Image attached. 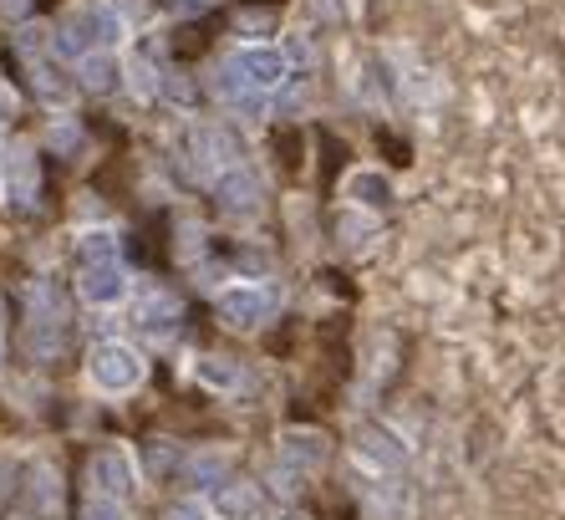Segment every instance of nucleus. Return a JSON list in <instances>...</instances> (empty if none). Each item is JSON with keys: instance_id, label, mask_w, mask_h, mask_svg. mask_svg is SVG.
Masks as SVG:
<instances>
[{"instance_id": "nucleus-1", "label": "nucleus", "mask_w": 565, "mask_h": 520, "mask_svg": "<svg viewBox=\"0 0 565 520\" xmlns=\"http://www.w3.org/2000/svg\"><path fill=\"white\" fill-rule=\"evenodd\" d=\"M77 291L87 306H117L128 296V266H123V240L117 230L98 225L77 240Z\"/></svg>"}, {"instance_id": "nucleus-2", "label": "nucleus", "mask_w": 565, "mask_h": 520, "mask_svg": "<svg viewBox=\"0 0 565 520\" xmlns=\"http://www.w3.org/2000/svg\"><path fill=\"white\" fill-rule=\"evenodd\" d=\"M117 41H123V16L113 5H72L51 31V47H62L77 62L92 56V51H113Z\"/></svg>"}, {"instance_id": "nucleus-3", "label": "nucleus", "mask_w": 565, "mask_h": 520, "mask_svg": "<svg viewBox=\"0 0 565 520\" xmlns=\"http://www.w3.org/2000/svg\"><path fill=\"white\" fill-rule=\"evenodd\" d=\"M16 51L26 56V67H31V87L41 102H56V107H67L72 102V72L51 56V26H41V21H26L16 31Z\"/></svg>"}, {"instance_id": "nucleus-4", "label": "nucleus", "mask_w": 565, "mask_h": 520, "mask_svg": "<svg viewBox=\"0 0 565 520\" xmlns=\"http://www.w3.org/2000/svg\"><path fill=\"white\" fill-rule=\"evenodd\" d=\"M26 347H31V357H56L62 353V342H67V302H62V291L51 281H36L31 291H26Z\"/></svg>"}, {"instance_id": "nucleus-5", "label": "nucleus", "mask_w": 565, "mask_h": 520, "mask_svg": "<svg viewBox=\"0 0 565 520\" xmlns=\"http://www.w3.org/2000/svg\"><path fill=\"white\" fill-rule=\"evenodd\" d=\"M87 378H92V388H98V393H107V398H123V393H138V388H143V378H149V363H143V353H138V347H128V342H98V347H92V357H87Z\"/></svg>"}, {"instance_id": "nucleus-6", "label": "nucleus", "mask_w": 565, "mask_h": 520, "mask_svg": "<svg viewBox=\"0 0 565 520\" xmlns=\"http://www.w3.org/2000/svg\"><path fill=\"white\" fill-rule=\"evenodd\" d=\"M326 459H332V439L321 429H285L281 459H275V490L296 495V485H306V474H317Z\"/></svg>"}, {"instance_id": "nucleus-7", "label": "nucleus", "mask_w": 565, "mask_h": 520, "mask_svg": "<svg viewBox=\"0 0 565 520\" xmlns=\"http://www.w3.org/2000/svg\"><path fill=\"white\" fill-rule=\"evenodd\" d=\"M138 495V465L133 454L123 449V444H102L92 454V465H87V500H107V505H123Z\"/></svg>"}, {"instance_id": "nucleus-8", "label": "nucleus", "mask_w": 565, "mask_h": 520, "mask_svg": "<svg viewBox=\"0 0 565 520\" xmlns=\"http://www.w3.org/2000/svg\"><path fill=\"white\" fill-rule=\"evenodd\" d=\"M215 306H219V321H224L230 332H260V327L275 317V306L281 302H275L270 286L245 281V286H219Z\"/></svg>"}, {"instance_id": "nucleus-9", "label": "nucleus", "mask_w": 565, "mask_h": 520, "mask_svg": "<svg viewBox=\"0 0 565 520\" xmlns=\"http://www.w3.org/2000/svg\"><path fill=\"white\" fill-rule=\"evenodd\" d=\"M230 67L240 72V83L255 92V98H270V92H281L285 77H291V56L281 47H260V41H249L230 56Z\"/></svg>"}, {"instance_id": "nucleus-10", "label": "nucleus", "mask_w": 565, "mask_h": 520, "mask_svg": "<svg viewBox=\"0 0 565 520\" xmlns=\"http://www.w3.org/2000/svg\"><path fill=\"white\" fill-rule=\"evenodd\" d=\"M215 204L234 219L260 215V210H266V179H260L255 168H245V164L224 168V174L215 179Z\"/></svg>"}, {"instance_id": "nucleus-11", "label": "nucleus", "mask_w": 565, "mask_h": 520, "mask_svg": "<svg viewBox=\"0 0 565 520\" xmlns=\"http://www.w3.org/2000/svg\"><path fill=\"white\" fill-rule=\"evenodd\" d=\"M0 179H5V189H11V204L31 210L36 194H41V164H36V149H31V143H11V149H5Z\"/></svg>"}, {"instance_id": "nucleus-12", "label": "nucleus", "mask_w": 565, "mask_h": 520, "mask_svg": "<svg viewBox=\"0 0 565 520\" xmlns=\"http://www.w3.org/2000/svg\"><path fill=\"white\" fill-rule=\"evenodd\" d=\"M351 454H357V465H362V474H402L408 470V454H402V444L387 429H362L357 434V444H351Z\"/></svg>"}, {"instance_id": "nucleus-13", "label": "nucleus", "mask_w": 565, "mask_h": 520, "mask_svg": "<svg viewBox=\"0 0 565 520\" xmlns=\"http://www.w3.org/2000/svg\"><path fill=\"white\" fill-rule=\"evenodd\" d=\"M133 321H138V332H149V337H158V342H168V337L179 332L183 306H179V296H168V291H149V296H138Z\"/></svg>"}, {"instance_id": "nucleus-14", "label": "nucleus", "mask_w": 565, "mask_h": 520, "mask_svg": "<svg viewBox=\"0 0 565 520\" xmlns=\"http://www.w3.org/2000/svg\"><path fill=\"white\" fill-rule=\"evenodd\" d=\"M209 92H215L224 107H234V113H249V118H260V113H266V98H255V92L240 83V72H234L230 62H219V67L209 72Z\"/></svg>"}, {"instance_id": "nucleus-15", "label": "nucleus", "mask_w": 565, "mask_h": 520, "mask_svg": "<svg viewBox=\"0 0 565 520\" xmlns=\"http://www.w3.org/2000/svg\"><path fill=\"white\" fill-rule=\"evenodd\" d=\"M194 153H200V158H194V164L200 168H234V158H240V138L230 134V128H215V123H204L200 134H194Z\"/></svg>"}, {"instance_id": "nucleus-16", "label": "nucleus", "mask_w": 565, "mask_h": 520, "mask_svg": "<svg viewBox=\"0 0 565 520\" xmlns=\"http://www.w3.org/2000/svg\"><path fill=\"white\" fill-rule=\"evenodd\" d=\"M128 83H133L138 98H153V92H158V83H164V67H158V36H143V41L133 47Z\"/></svg>"}, {"instance_id": "nucleus-17", "label": "nucleus", "mask_w": 565, "mask_h": 520, "mask_svg": "<svg viewBox=\"0 0 565 520\" xmlns=\"http://www.w3.org/2000/svg\"><path fill=\"white\" fill-rule=\"evenodd\" d=\"M347 200L362 204L367 215H372V210H387V204H393V185H387L377 168H357L347 179Z\"/></svg>"}, {"instance_id": "nucleus-18", "label": "nucleus", "mask_w": 565, "mask_h": 520, "mask_svg": "<svg viewBox=\"0 0 565 520\" xmlns=\"http://www.w3.org/2000/svg\"><path fill=\"white\" fill-rule=\"evenodd\" d=\"M31 516L26 520H62V485H56V474H51V465H36L31 474Z\"/></svg>"}, {"instance_id": "nucleus-19", "label": "nucleus", "mask_w": 565, "mask_h": 520, "mask_svg": "<svg viewBox=\"0 0 565 520\" xmlns=\"http://www.w3.org/2000/svg\"><path fill=\"white\" fill-rule=\"evenodd\" d=\"M117 56L113 51H92V56H82V62H77V83L87 87V92H98V98H107V92H113L117 87Z\"/></svg>"}, {"instance_id": "nucleus-20", "label": "nucleus", "mask_w": 565, "mask_h": 520, "mask_svg": "<svg viewBox=\"0 0 565 520\" xmlns=\"http://www.w3.org/2000/svg\"><path fill=\"white\" fill-rule=\"evenodd\" d=\"M260 510V490H249V485H219L215 505H209V516L219 520H249Z\"/></svg>"}, {"instance_id": "nucleus-21", "label": "nucleus", "mask_w": 565, "mask_h": 520, "mask_svg": "<svg viewBox=\"0 0 565 520\" xmlns=\"http://www.w3.org/2000/svg\"><path fill=\"white\" fill-rule=\"evenodd\" d=\"M194 378H200L204 388H215V393H240L245 388V368H234V363H224V357H204L200 368H194Z\"/></svg>"}, {"instance_id": "nucleus-22", "label": "nucleus", "mask_w": 565, "mask_h": 520, "mask_svg": "<svg viewBox=\"0 0 565 520\" xmlns=\"http://www.w3.org/2000/svg\"><path fill=\"white\" fill-rule=\"evenodd\" d=\"M230 449H204L189 459V480H200V485H219L224 474H230Z\"/></svg>"}, {"instance_id": "nucleus-23", "label": "nucleus", "mask_w": 565, "mask_h": 520, "mask_svg": "<svg viewBox=\"0 0 565 520\" xmlns=\"http://www.w3.org/2000/svg\"><path fill=\"white\" fill-rule=\"evenodd\" d=\"M342 230H347V245H351L357 255L372 251V215H351L347 225H342Z\"/></svg>"}, {"instance_id": "nucleus-24", "label": "nucleus", "mask_w": 565, "mask_h": 520, "mask_svg": "<svg viewBox=\"0 0 565 520\" xmlns=\"http://www.w3.org/2000/svg\"><path fill=\"white\" fill-rule=\"evenodd\" d=\"M51 143H56V149L62 153H77V143H82V134H77V123H51Z\"/></svg>"}, {"instance_id": "nucleus-25", "label": "nucleus", "mask_w": 565, "mask_h": 520, "mask_svg": "<svg viewBox=\"0 0 565 520\" xmlns=\"http://www.w3.org/2000/svg\"><path fill=\"white\" fill-rule=\"evenodd\" d=\"M168 520H215V516H209V505L204 500H179L174 510H168Z\"/></svg>"}, {"instance_id": "nucleus-26", "label": "nucleus", "mask_w": 565, "mask_h": 520, "mask_svg": "<svg viewBox=\"0 0 565 520\" xmlns=\"http://www.w3.org/2000/svg\"><path fill=\"white\" fill-rule=\"evenodd\" d=\"M87 520H128V510L107 500H87Z\"/></svg>"}, {"instance_id": "nucleus-27", "label": "nucleus", "mask_w": 565, "mask_h": 520, "mask_svg": "<svg viewBox=\"0 0 565 520\" xmlns=\"http://www.w3.org/2000/svg\"><path fill=\"white\" fill-rule=\"evenodd\" d=\"M321 11H326V16L332 21H342V16H351V5H357V0H317Z\"/></svg>"}, {"instance_id": "nucleus-28", "label": "nucleus", "mask_w": 565, "mask_h": 520, "mask_svg": "<svg viewBox=\"0 0 565 520\" xmlns=\"http://www.w3.org/2000/svg\"><path fill=\"white\" fill-rule=\"evenodd\" d=\"M0 11H5V16H21V11H26V0H0Z\"/></svg>"}, {"instance_id": "nucleus-29", "label": "nucleus", "mask_w": 565, "mask_h": 520, "mask_svg": "<svg viewBox=\"0 0 565 520\" xmlns=\"http://www.w3.org/2000/svg\"><path fill=\"white\" fill-rule=\"evenodd\" d=\"M0 327H5V302H0Z\"/></svg>"}]
</instances>
